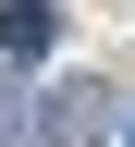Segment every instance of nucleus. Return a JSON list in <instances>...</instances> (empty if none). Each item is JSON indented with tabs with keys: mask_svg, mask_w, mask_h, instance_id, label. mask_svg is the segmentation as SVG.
I'll use <instances>...</instances> for the list:
<instances>
[{
	"mask_svg": "<svg viewBox=\"0 0 135 147\" xmlns=\"http://www.w3.org/2000/svg\"><path fill=\"white\" fill-rule=\"evenodd\" d=\"M123 147H135V123H123Z\"/></svg>",
	"mask_w": 135,
	"mask_h": 147,
	"instance_id": "2",
	"label": "nucleus"
},
{
	"mask_svg": "<svg viewBox=\"0 0 135 147\" xmlns=\"http://www.w3.org/2000/svg\"><path fill=\"white\" fill-rule=\"evenodd\" d=\"M49 37H62V12H49V0H0V61H37Z\"/></svg>",
	"mask_w": 135,
	"mask_h": 147,
	"instance_id": "1",
	"label": "nucleus"
}]
</instances>
